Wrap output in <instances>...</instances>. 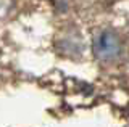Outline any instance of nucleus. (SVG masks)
<instances>
[{
  "label": "nucleus",
  "instance_id": "nucleus-1",
  "mask_svg": "<svg viewBox=\"0 0 129 127\" xmlns=\"http://www.w3.org/2000/svg\"><path fill=\"white\" fill-rule=\"evenodd\" d=\"M92 48H94V55L100 61H115L119 58L123 45L115 31L102 29L100 32L95 34L94 40H92Z\"/></svg>",
  "mask_w": 129,
  "mask_h": 127
},
{
  "label": "nucleus",
  "instance_id": "nucleus-2",
  "mask_svg": "<svg viewBox=\"0 0 129 127\" xmlns=\"http://www.w3.org/2000/svg\"><path fill=\"white\" fill-rule=\"evenodd\" d=\"M58 48L64 55H70V56L79 55L82 51V42H81L79 34L76 31H70V32H66L64 35H61L60 42H58Z\"/></svg>",
  "mask_w": 129,
  "mask_h": 127
}]
</instances>
